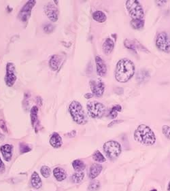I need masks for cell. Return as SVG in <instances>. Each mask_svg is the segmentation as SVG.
Here are the masks:
<instances>
[{
  "instance_id": "22",
  "label": "cell",
  "mask_w": 170,
  "mask_h": 191,
  "mask_svg": "<svg viewBox=\"0 0 170 191\" xmlns=\"http://www.w3.org/2000/svg\"><path fill=\"white\" fill-rule=\"evenodd\" d=\"M132 28L136 30H140L144 27V19H132L130 22Z\"/></svg>"
},
{
  "instance_id": "10",
  "label": "cell",
  "mask_w": 170,
  "mask_h": 191,
  "mask_svg": "<svg viewBox=\"0 0 170 191\" xmlns=\"http://www.w3.org/2000/svg\"><path fill=\"white\" fill-rule=\"evenodd\" d=\"M16 80L15 74V67L12 63H8L6 65V74L5 77L6 84L8 86H12Z\"/></svg>"
},
{
  "instance_id": "25",
  "label": "cell",
  "mask_w": 170,
  "mask_h": 191,
  "mask_svg": "<svg viewBox=\"0 0 170 191\" xmlns=\"http://www.w3.org/2000/svg\"><path fill=\"white\" fill-rule=\"evenodd\" d=\"M38 108L37 106H33L32 110H31L30 116H31V120H32V124L33 127H36V124L38 120Z\"/></svg>"
},
{
  "instance_id": "33",
  "label": "cell",
  "mask_w": 170,
  "mask_h": 191,
  "mask_svg": "<svg viewBox=\"0 0 170 191\" xmlns=\"http://www.w3.org/2000/svg\"><path fill=\"white\" fill-rule=\"evenodd\" d=\"M54 30V26L53 25H51V24H48L46 26L44 27V31L46 33H50L53 32Z\"/></svg>"
},
{
  "instance_id": "11",
  "label": "cell",
  "mask_w": 170,
  "mask_h": 191,
  "mask_svg": "<svg viewBox=\"0 0 170 191\" xmlns=\"http://www.w3.org/2000/svg\"><path fill=\"white\" fill-rule=\"evenodd\" d=\"M44 10L48 18L51 21L56 22L58 20L59 10L56 6L54 5L53 3H48L44 7Z\"/></svg>"
},
{
  "instance_id": "7",
  "label": "cell",
  "mask_w": 170,
  "mask_h": 191,
  "mask_svg": "<svg viewBox=\"0 0 170 191\" xmlns=\"http://www.w3.org/2000/svg\"><path fill=\"white\" fill-rule=\"evenodd\" d=\"M156 46L163 52L170 53V39L167 33L161 32L157 35L156 38Z\"/></svg>"
},
{
  "instance_id": "16",
  "label": "cell",
  "mask_w": 170,
  "mask_h": 191,
  "mask_svg": "<svg viewBox=\"0 0 170 191\" xmlns=\"http://www.w3.org/2000/svg\"><path fill=\"white\" fill-rule=\"evenodd\" d=\"M53 175L58 182H62L67 178V173L63 168L56 167L53 170Z\"/></svg>"
},
{
  "instance_id": "30",
  "label": "cell",
  "mask_w": 170,
  "mask_h": 191,
  "mask_svg": "<svg viewBox=\"0 0 170 191\" xmlns=\"http://www.w3.org/2000/svg\"><path fill=\"white\" fill-rule=\"evenodd\" d=\"M40 172H41V174L42 175V176L45 178H49L51 174V170L50 167H48V166H45V165L41 167V169H40Z\"/></svg>"
},
{
  "instance_id": "35",
  "label": "cell",
  "mask_w": 170,
  "mask_h": 191,
  "mask_svg": "<svg viewBox=\"0 0 170 191\" xmlns=\"http://www.w3.org/2000/svg\"><path fill=\"white\" fill-rule=\"evenodd\" d=\"M123 123V120H112V122H111L109 124H108V127H112V126H114V125H115V124H120V123Z\"/></svg>"
},
{
  "instance_id": "31",
  "label": "cell",
  "mask_w": 170,
  "mask_h": 191,
  "mask_svg": "<svg viewBox=\"0 0 170 191\" xmlns=\"http://www.w3.org/2000/svg\"><path fill=\"white\" fill-rule=\"evenodd\" d=\"M19 148H20V152L21 154L27 153V152L32 150V148L29 147V145L28 144L24 143V142H20L19 144Z\"/></svg>"
},
{
  "instance_id": "14",
  "label": "cell",
  "mask_w": 170,
  "mask_h": 191,
  "mask_svg": "<svg viewBox=\"0 0 170 191\" xmlns=\"http://www.w3.org/2000/svg\"><path fill=\"white\" fill-rule=\"evenodd\" d=\"M102 169H103V167L102 165L98 164V163H94V164H92L89 170L90 179L95 180L97 177H98L100 173H101Z\"/></svg>"
},
{
  "instance_id": "18",
  "label": "cell",
  "mask_w": 170,
  "mask_h": 191,
  "mask_svg": "<svg viewBox=\"0 0 170 191\" xmlns=\"http://www.w3.org/2000/svg\"><path fill=\"white\" fill-rule=\"evenodd\" d=\"M114 47V43L112 39L110 38H107L104 41L102 46L103 51L106 54H109L112 53Z\"/></svg>"
},
{
  "instance_id": "29",
  "label": "cell",
  "mask_w": 170,
  "mask_h": 191,
  "mask_svg": "<svg viewBox=\"0 0 170 191\" xmlns=\"http://www.w3.org/2000/svg\"><path fill=\"white\" fill-rule=\"evenodd\" d=\"M100 189V182L98 180H94L90 183L89 186V190L90 191H98Z\"/></svg>"
},
{
  "instance_id": "3",
  "label": "cell",
  "mask_w": 170,
  "mask_h": 191,
  "mask_svg": "<svg viewBox=\"0 0 170 191\" xmlns=\"http://www.w3.org/2000/svg\"><path fill=\"white\" fill-rule=\"evenodd\" d=\"M69 111L73 120L78 124H85L88 122V119L85 111L83 110L81 103L76 101L71 103L69 107Z\"/></svg>"
},
{
  "instance_id": "1",
  "label": "cell",
  "mask_w": 170,
  "mask_h": 191,
  "mask_svg": "<svg viewBox=\"0 0 170 191\" xmlns=\"http://www.w3.org/2000/svg\"><path fill=\"white\" fill-rule=\"evenodd\" d=\"M134 63L128 59H123L118 62L116 69L115 75L116 80L119 82L125 83L133 77L135 74Z\"/></svg>"
},
{
  "instance_id": "19",
  "label": "cell",
  "mask_w": 170,
  "mask_h": 191,
  "mask_svg": "<svg viewBox=\"0 0 170 191\" xmlns=\"http://www.w3.org/2000/svg\"><path fill=\"white\" fill-rule=\"evenodd\" d=\"M31 183L34 189H39L42 186V182L40 178V176L36 171H34L32 175V178H31Z\"/></svg>"
},
{
  "instance_id": "17",
  "label": "cell",
  "mask_w": 170,
  "mask_h": 191,
  "mask_svg": "<svg viewBox=\"0 0 170 191\" xmlns=\"http://www.w3.org/2000/svg\"><path fill=\"white\" fill-rule=\"evenodd\" d=\"M61 63V58L57 54H54L51 57L49 61V65L50 67L53 69V71H56L59 67V66Z\"/></svg>"
},
{
  "instance_id": "36",
  "label": "cell",
  "mask_w": 170,
  "mask_h": 191,
  "mask_svg": "<svg viewBox=\"0 0 170 191\" xmlns=\"http://www.w3.org/2000/svg\"><path fill=\"white\" fill-rule=\"evenodd\" d=\"M5 169H6L5 165H4V163H3V162L2 161L1 157H0V173H2L4 172Z\"/></svg>"
},
{
  "instance_id": "21",
  "label": "cell",
  "mask_w": 170,
  "mask_h": 191,
  "mask_svg": "<svg viewBox=\"0 0 170 191\" xmlns=\"http://www.w3.org/2000/svg\"><path fill=\"white\" fill-rule=\"evenodd\" d=\"M72 166L73 168H74L76 172L83 171L86 168V165L84 161H82V160L80 159L74 160V161L72 162Z\"/></svg>"
},
{
  "instance_id": "8",
  "label": "cell",
  "mask_w": 170,
  "mask_h": 191,
  "mask_svg": "<svg viewBox=\"0 0 170 191\" xmlns=\"http://www.w3.org/2000/svg\"><path fill=\"white\" fill-rule=\"evenodd\" d=\"M36 1L31 0V1L27 2L25 6L23 7L22 9L20 10L18 17L22 22L25 23L28 20L31 16V13H32V10L35 4H36Z\"/></svg>"
},
{
  "instance_id": "37",
  "label": "cell",
  "mask_w": 170,
  "mask_h": 191,
  "mask_svg": "<svg viewBox=\"0 0 170 191\" xmlns=\"http://www.w3.org/2000/svg\"><path fill=\"white\" fill-rule=\"evenodd\" d=\"M166 3H167V1H164V0H160V1H156V3H157V4L159 6H164Z\"/></svg>"
},
{
  "instance_id": "12",
  "label": "cell",
  "mask_w": 170,
  "mask_h": 191,
  "mask_svg": "<svg viewBox=\"0 0 170 191\" xmlns=\"http://www.w3.org/2000/svg\"><path fill=\"white\" fill-rule=\"evenodd\" d=\"M0 151H1L3 158L7 162L11 161L12 154H13V145L10 144H5L0 147Z\"/></svg>"
},
{
  "instance_id": "39",
  "label": "cell",
  "mask_w": 170,
  "mask_h": 191,
  "mask_svg": "<svg viewBox=\"0 0 170 191\" xmlns=\"http://www.w3.org/2000/svg\"><path fill=\"white\" fill-rule=\"evenodd\" d=\"M168 191H170V182L168 184Z\"/></svg>"
},
{
  "instance_id": "28",
  "label": "cell",
  "mask_w": 170,
  "mask_h": 191,
  "mask_svg": "<svg viewBox=\"0 0 170 191\" xmlns=\"http://www.w3.org/2000/svg\"><path fill=\"white\" fill-rule=\"evenodd\" d=\"M124 46L127 49L136 51V44L133 41H131L129 39H126L124 41Z\"/></svg>"
},
{
  "instance_id": "26",
  "label": "cell",
  "mask_w": 170,
  "mask_h": 191,
  "mask_svg": "<svg viewBox=\"0 0 170 191\" xmlns=\"http://www.w3.org/2000/svg\"><path fill=\"white\" fill-rule=\"evenodd\" d=\"M122 111V107L120 105H116L112 107V109H111L110 112V114H109V117L111 119H116L117 115H118V112H121Z\"/></svg>"
},
{
  "instance_id": "13",
  "label": "cell",
  "mask_w": 170,
  "mask_h": 191,
  "mask_svg": "<svg viewBox=\"0 0 170 191\" xmlns=\"http://www.w3.org/2000/svg\"><path fill=\"white\" fill-rule=\"evenodd\" d=\"M95 63L97 67V74L100 77L105 76L107 73V67L102 59L99 56H97L95 57Z\"/></svg>"
},
{
  "instance_id": "40",
  "label": "cell",
  "mask_w": 170,
  "mask_h": 191,
  "mask_svg": "<svg viewBox=\"0 0 170 191\" xmlns=\"http://www.w3.org/2000/svg\"><path fill=\"white\" fill-rule=\"evenodd\" d=\"M151 191H157V190H156V189H155V190H152Z\"/></svg>"
},
{
  "instance_id": "2",
  "label": "cell",
  "mask_w": 170,
  "mask_h": 191,
  "mask_svg": "<svg viewBox=\"0 0 170 191\" xmlns=\"http://www.w3.org/2000/svg\"><path fill=\"white\" fill-rule=\"evenodd\" d=\"M133 136L136 141L146 145H152L156 142L154 132L146 124L139 125L135 130Z\"/></svg>"
},
{
  "instance_id": "4",
  "label": "cell",
  "mask_w": 170,
  "mask_h": 191,
  "mask_svg": "<svg viewBox=\"0 0 170 191\" xmlns=\"http://www.w3.org/2000/svg\"><path fill=\"white\" fill-rule=\"evenodd\" d=\"M128 13L132 19H144V12L140 3L136 0H129L125 3Z\"/></svg>"
},
{
  "instance_id": "38",
  "label": "cell",
  "mask_w": 170,
  "mask_h": 191,
  "mask_svg": "<svg viewBox=\"0 0 170 191\" xmlns=\"http://www.w3.org/2000/svg\"><path fill=\"white\" fill-rule=\"evenodd\" d=\"M85 97L86 99H91V97H93V95L91 93H86V94L85 95Z\"/></svg>"
},
{
  "instance_id": "5",
  "label": "cell",
  "mask_w": 170,
  "mask_h": 191,
  "mask_svg": "<svg viewBox=\"0 0 170 191\" xmlns=\"http://www.w3.org/2000/svg\"><path fill=\"white\" fill-rule=\"evenodd\" d=\"M103 151L106 157L110 159H115L120 156L122 152L120 144L116 141L110 140L106 142L103 145Z\"/></svg>"
},
{
  "instance_id": "23",
  "label": "cell",
  "mask_w": 170,
  "mask_h": 191,
  "mask_svg": "<svg viewBox=\"0 0 170 191\" xmlns=\"http://www.w3.org/2000/svg\"><path fill=\"white\" fill-rule=\"evenodd\" d=\"M93 18L99 23H103L106 20V15L102 11H95L93 14Z\"/></svg>"
},
{
  "instance_id": "15",
  "label": "cell",
  "mask_w": 170,
  "mask_h": 191,
  "mask_svg": "<svg viewBox=\"0 0 170 191\" xmlns=\"http://www.w3.org/2000/svg\"><path fill=\"white\" fill-rule=\"evenodd\" d=\"M50 144L54 148H59L63 145V140L57 133H54L50 137Z\"/></svg>"
},
{
  "instance_id": "24",
  "label": "cell",
  "mask_w": 170,
  "mask_h": 191,
  "mask_svg": "<svg viewBox=\"0 0 170 191\" xmlns=\"http://www.w3.org/2000/svg\"><path fill=\"white\" fill-rule=\"evenodd\" d=\"M85 178V173L84 172H76L74 173V174H73L72 176H71V181L73 182V183H75V184H79L81 183L83 179H84Z\"/></svg>"
},
{
  "instance_id": "20",
  "label": "cell",
  "mask_w": 170,
  "mask_h": 191,
  "mask_svg": "<svg viewBox=\"0 0 170 191\" xmlns=\"http://www.w3.org/2000/svg\"><path fill=\"white\" fill-rule=\"evenodd\" d=\"M150 78V74L147 70L141 69L137 74V80L139 82H146Z\"/></svg>"
},
{
  "instance_id": "6",
  "label": "cell",
  "mask_w": 170,
  "mask_h": 191,
  "mask_svg": "<svg viewBox=\"0 0 170 191\" xmlns=\"http://www.w3.org/2000/svg\"><path fill=\"white\" fill-rule=\"evenodd\" d=\"M87 111L89 116L93 119H99L105 112L106 107L103 103L97 101H93L87 103Z\"/></svg>"
},
{
  "instance_id": "9",
  "label": "cell",
  "mask_w": 170,
  "mask_h": 191,
  "mask_svg": "<svg viewBox=\"0 0 170 191\" xmlns=\"http://www.w3.org/2000/svg\"><path fill=\"white\" fill-rule=\"evenodd\" d=\"M91 91L96 97H102L105 91V85L101 80H92L90 81Z\"/></svg>"
},
{
  "instance_id": "32",
  "label": "cell",
  "mask_w": 170,
  "mask_h": 191,
  "mask_svg": "<svg viewBox=\"0 0 170 191\" xmlns=\"http://www.w3.org/2000/svg\"><path fill=\"white\" fill-rule=\"evenodd\" d=\"M162 133L165 135L166 138L170 140V127L168 125H163L162 127Z\"/></svg>"
},
{
  "instance_id": "27",
  "label": "cell",
  "mask_w": 170,
  "mask_h": 191,
  "mask_svg": "<svg viewBox=\"0 0 170 191\" xmlns=\"http://www.w3.org/2000/svg\"><path fill=\"white\" fill-rule=\"evenodd\" d=\"M93 159L98 163H104L106 159L103 157V155L99 150H96L93 154Z\"/></svg>"
},
{
  "instance_id": "34",
  "label": "cell",
  "mask_w": 170,
  "mask_h": 191,
  "mask_svg": "<svg viewBox=\"0 0 170 191\" xmlns=\"http://www.w3.org/2000/svg\"><path fill=\"white\" fill-rule=\"evenodd\" d=\"M0 128H2V130L5 132V133H8V128H7L6 124L5 121L3 120H0Z\"/></svg>"
}]
</instances>
